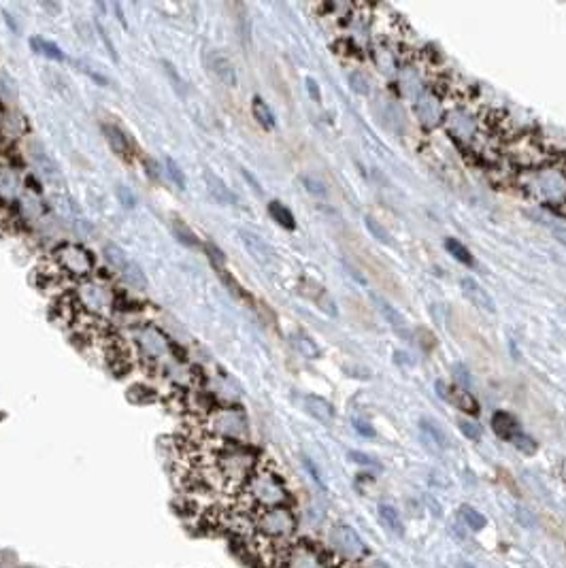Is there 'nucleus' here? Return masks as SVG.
Here are the masks:
<instances>
[{
	"label": "nucleus",
	"instance_id": "1",
	"mask_svg": "<svg viewBox=\"0 0 566 568\" xmlns=\"http://www.w3.org/2000/svg\"><path fill=\"white\" fill-rule=\"evenodd\" d=\"M511 183L528 200L549 209H562L566 206V156L549 154L543 162L515 173Z\"/></svg>",
	"mask_w": 566,
	"mask_h": 568
},
{
	"label": "nucleus",
	"instance_id": "2",
	"mask_svg": "<svg viewBox=\"0 0 566 568\" xmlns=\"http://www.w3.org/2000/svg\"><path fill=\"white\" fill-rule=\"evenodd\" d=\"M243 505L247 511H264L275 507H288L290 502V490L283 481V477L266 464H260L254 475L247 479L245 488L241 490Z\"/></svg>",
	"mask_w": 566,
	"mask_h": 568
},
{
	"label": "nucleus",
	"instance_id": "3",
	"mask_svg": "<svg viewBox=\"0 0 566 568\" xmlns=\"http://www.w3.org/2000/svg\"><path fill=\"white\" fill-rule=\"evenodd\" d=\"M202 432L221 443H247L250 421L239 407H215L202 419Z\"/></svg>",
	"mask_w": 566,
	"mask_h": 568
},
{
	"label": "nucleus",
	"instance_id": "4",
	"mask_svg": "<svg viewBox=\"0 0 566 568\" xmlns=\"http://www.w3.org/2000/svg\"><path fill=\"white\" fill-rule=\"evenodd\" d=\"M296 526V515L290 507H275L254 513V532L260 541H266L271 545L292 538Z\"/></svg>",
	"mask_w": 566,
	"mask_h": 568
},
{
	"label": "nucleus",
	"instance_id": "5",
	"mask_svg": "<svg viewBox=\"0 0 566 568\" xmlns=\"http://www.w3.org/2000/svg\"><path fill=\"white\" fill-rule=\"evenodd\" d=\"M51 264L56 266V271L66 277V279H77V281H85L92 279L96 273V258L92 256V252L83 245L77 243H64L54 252Z\"/></svg>",
	"mask_w": 566,
	"mask_h": 568
},
{
	"label": "nucleus",
	"instance_id": "6",
	"mask_svg": "<svg viewBox=\"0 0 566 568\" xmlns=\"http://www.w3.org/2000/svg\"><path fill=\"white\" fill-rule=\"evenodd\" d=\"M79 304L85 313L94 315V317H100L104 315L106 311L113 309V300H116V290H111V285L98 277H92V279H85L77 292H75Z\"/></svg>",
	"mask_w": 566,
	"mask_h": 568
},
{
	"label": "nucleus",
	"instance_id": "7",
	"mask_svg": "<svg viewBox=\"0 0 566 568\" xmlns=\"http://www.w3.org/2000/svg\"><path fill=\"white\" fill-rule=\"evenodd\" d=\"M328 545L334 553L343 555L347 560H358L367 553L364 541L358 536V532L347 524H334L328 530Z\"/></svg>",
	"mask_w": 566,
	"mask_h": 568
},
{
	"label": "nucleus",
	"instance_id": "8",
	"mask_svg": "<svg viewBox=\"0 0 566 568\" xmlns=\"http://www.w3.org/2000/svg\"><path fill=\"white\" fill-rule=\"evenodd\" d=\"M104 258H106V262L113 268L118 271V275L126 283H130L135 290H145L147 288V277H145L143 268L133 258H128V254L122 247H118V245H104Z\"/></svg>",
	"mask_w": 566,
	"mask_h": 568
},
{
	"label": "nucleus",
	"instance_id": "9",
	"mask_svg": "<svg viewBox=\"0 0 566 568\" xmlns=\"http://www.w3.org/2000/svg\"><path fill=\"white\" fill-rule=\"evenodd\" d=\"M436 394L445 400V402H449V405H454L456 409H460L462 413H467V415H479V402H477V398L471 394V392H467L465 388H460V385H451V383H445V381H436Z\"/></svg>",
	"mask_w": 566,
	"mask_h": 568
},
{
	"label": "nucleus",
	"instance_id": "10",
	"mask_svg": "<svg viewBox=\"0 0 566 568\" xmlns=\"http://www.w3.org/2000/svg\"><path fill=\"white\" fill-rule=\"evenodd\" d=\"M283 566L285 568H328L324 555L307 543L292 545L283 553Z\"/></svg>",
	"mask_w": 566,
	"mask_h": 568
},
{
	"label": "nucleus",
	"instance_id": "11",
	"mask_svg": "<svg viewBox=\"0 0 566 568\" xmlns=\"http://www.w3.org/2000/svg\"><path fill=\"white\" fill-rule=\"evenodd\" d=\"M135 336H137V343L143 350V354L152 360H158L160 356H164L171 350V340L156 326H143L137 330Z\"/></svg>",
	"mask_w": 566,
	"mask_h": 568
},
{
	"label": "nucleus",
	"instance_id": "12",
	"mask_svg": "<svg viewBox=\"0 0 566 568\" xmlns=\"http://www.w3.org/2000/svg\"><path fill=\"white\" fill-rule=\"evenodd\" d=\"M204 64H207L209 73H211L219 83H223L226 87H237V83H239L237 68H235V64L230 62L228 56H223V54L217 51V49H211V51H207V56H204Z\"/></svg>",
	"mask_w": 566,
	"mask_h": 568
},
{
	"label": "nucleus",
	"instance_id": "13",
	"mask_svg": "<svg viewBox=\"0 0 566 568\" xmlns=\"http://www.w3.org/2000/svg\"><path fill=\"white\" fill-rule=\"evenodd\" d=\"M239 237H241V243H243V247L247 249V254H250L258 264H262V266H271V264L275 262V252H273V247H271L260 235L241 228V230H239Z\"/></svg>",
	"mask_w": 566,
	"mask_h": 568
},
{
	"label": "nucleus",
	"instance_id": "14",
	"mask_svg": "<svg viewBox=\"0 0 566 568\" xmlns=\"http://www.w3.org/2000/svg\"><path fill=\"white\" fill-rule=\"evenodd\" d=\"M460 288H462V294L467 296V300L477 307L479 311H486V313H496V304H494V298L481 288V283H477L475 279L471 277H465L460 281Z\"/></svg>",
	"mask_w": 566,
	"mask_h": 568
},
{
	"label": "nucleus",
	"instance_id": "15",
	"mask_svg": "<svg viewBox=\"0 0 566 568\" xmlns=\"http://www.w3.org/2000/svg\"><path fill=\"white\" fill-rule=\"evenodd\" d=\"M102 132H104V139H106V143L111 145L113 152H116L118 156H122L124 160L130 158V149H133L130 139L126 137V132H124L118 124L104 122V124H102Z\"/></svg>",
	"mask_w": 566,
	"mask_h": 568
},
{
	"label": "nucleus",
	"instance_id": "16",
	"mask_svg": "<svg viewBox=\"0 0 566 568\" xmlns=\"http://www.w3.org/2000/svg\"><path fill=\"white\" fill-rule=\"evenodd\" d=\"M492 430H494L496 436H500L503 440H513V438L522 432L519 421H517L511 413H507V411H496V413L492 415Z\"/></svg>",
	"mask_w": 566,
	"mask_h": 568
},
{
	"label": "nucleus",
	"instance_id": "17",
	"mask_svg": "<svg viewBox=\"0 0 566 568\" xmlns=\"http://www.w3.org/2000/svg\"><path fill=\"white\" fill-rule=\"evenodd\" d=\"M204 183H207V190H209V194L219 202V204H237L239 202V198L233 194V190L226 185L217 175H213L211 171H207L204 173Z\"/></svg>",
	"mask_w": 566,
	"mask_h": 568
},
{
	"label": "nucleus",
	"instance_id": "18",
	"mask_svg": "<svg viewBox=\"0 0 566 568\" xmlns=\"http://www.w3.org/2000/svg\"><path fill=\"white\" fill-rule=\"evenodd\" d=\"M375 302H377V307H379L383 319L390 323V328H392L398 336L409 338V323H407V319L396 311V307H392L390 302H386L383 298H377V296H375Z\"/></svg>",
	"mask_w": 566,
	"mask_h": 568
},
{
	"label": "nucleus",
	"instance_id": "19",
	"mask_svg": "<svg viewBox=\"0 0 566 568\" xmlns=\"http://www.w3.org/2000/svg\"><path fill=\"white\" fill-rule=\"evenodd\" d=\"M302 405H304L307 413L313 415L317 421H321V424H332V421H334V407H332L326 398H319V396H304V398H302Z\"/></svg>",
	"mask_w": 566,
	"mask_h": 568
},
{
	"label": "nucleus",
	"instance_id": "20",
	"mask_svg": "<svg viewBox=\"0 0 566 568\" xmlns=\"http://www.w3.org/2000/svg\"><path fill=\"white\" fill-rule=\"evenodd\" d=\"M377 513H379V519H381V524L392 532V534H396V536H405V524H402V519H400V515H398V511L392 507V505H379V509H377Z\"/></svg>",
	"mask_w": 566,
	"mask_h": 568
},
{
	"label": "nucleus",
	"instance_id": "21",
	"mask_svg": "<svg viewBox=\"0 0 566 568\" xmlns=\"http://www.w3.org/2000/svg\"><path fill=\"white\" fill-rule=\"evenodd\" d=\"M269 215L281 226V228H285V230H294V228H296V217H294V213H292L283 202H279V200H271V202H269Z\"/></svg>",
	"mask_w": 566,
	"mask_h": 568
},
{
	"label": "nucleus",
	"instance_id": "22",
	"mask_svg": "<svg viewBox=\"0 0 566 568\" xmlns=\"http://www.w3.org/2000/svg\"><path fill=\"white\" fill-rule=\"evenodd\" d=\"M252 113H254V120L264 128V130H273L275 128V116H273V111H271V106L260 98V96H256L254 100H252Z\"/></svg>",
	"mask_w": 566,
	"mask_h": 568
},
{
	"label": "nucleus",
	"instance_id": "23",
	"mask_svg": "<svg viewBox=\"0 0 566 568\" xmlns=\"http://www.w3.org/2000/svg\"><path fill=\"white\" fill-rule=\"evenodd\" d=\"M419 430H422L424 440H426L430 447H434V449H445V447H447V436L443 434V430H441L434 421L422 419V421H419Z\"/></svg>",
	"mask_w": 566,
	"mask_h": 568
},
{
	"label": "nucleus",
	"instance_id": "24",
	"mask_svg": "<svg viewBox=\"0 0 566 568\" xmlns=\"http://www.w3.org/2000/svg\"><path fill=\"white\" fill-rule=\"evenodd\" d=\"M292 345H294L304 358H311V360L319 358V347H317V343H315V340H313L307 332H302V330H296V332L292 334Z\"/></svg>",
	"mask_w": 566,
	"mask_h": 568
},
{
	"label": "nucleus",
	"instance_id": "25",
	"mask_svg": "<svg viewBox=\"0 0 566 568\" xmlns=\"http://www.w3.org/2000/svg\"><path fill=\"white\" fill-rule=\"evenodd\" d=\"M173 235H175V239L181 243V245H185V247H200V241H198V237L190 230V226L185 223V221H181V219H173Z\"/></svg>",
	"mask_w": 566,
	"mask_h": 568
},
{
	"label": "nucleus",
	"instance_id": "26",
	"mask_svg": "<svg viewBox=\"0 0 566 568\" xmlns=\"http://www.w3.org/2000/svg\"><path fill=\"white\" fill-rule=\"evenodd\" d=\"M445 249L449 252L451 258L458 260V262H462V264H467V266H473V264H475L473 254H471L469 247H465L458 239H445Z\"/></svg>",
	"mask_w": 566,
	"mask_h": 568
},
{
	"label": "nucleus",
	"instance_id": "27",
	"mask_svg": "<svg viewBox=\"0 0 566 568\" xmlns=\"http://www.w3.org/2000/svg\"><path fill=\"white\" fill-rule=\"evenodd\" d=\"M30 47H32L37 54H41V56H45V58H49V60H58V62H62V60H64L62 49H60L56 43L45 41V39H41V37L30 39Z\"/></svg>",
	"mask_w": 566,
	"mask_h": 568
},
{
	"label": "nucleus",
	"instance_id": "28",
	"mask_svg": "<svg viewBox=\"0 0 566 568\" xmlns=\"http://www.w3.org/2000/svg\"><path fill=\"white\" fill-rule=\"evenodd\" d=\"M364 226H367V230L373 235V239H377L383 245H392V235L386 230V226L379 223L373 215H364Z\"/></svg>",
	"mask_w": 566,
	"mask_h": 568
},
{
	"label": "nucleus",
	"instance_id": "29",
	"mask_svg": "<svg viewBox=\"0 0 566 568\" xmlns=\"http://www.w3.org/2000/svg\"><path fill=\"white\" fill-rule=\"evenodd\" d=\"M460 517L465 519V524L471 528V530H475V532H479V530H484L486 528V517L477 511V509H473V507H469V505H465V507H460Z\"/></svg>",
	"mask_w": 566,
	"mask_h": 568
},
{
	"label": "nucleus",
	"instance_id": "30",
	"mask_svg": "<svg viewBox=\"0 0 566 568\" xmlns=\"http://www.w3.org/2000/svg\"><path fill=\"white\" fill-rule=\"evenodd\" d=\"M164 173L168 175V179L179 187V190H185V175H183V171L179 168V164L173 160V158H166L164 160Z\"/></svg>",
	"mask_w": 566,
	"mask_h": 568
},
{
	"label": "nucleus",
	"instance_id": "31",
	"mask_svg": "<svg viewBox=\"0 0 566 568\" xmlns=\"http://www.w3.org/2000/svg\"><path fill=\"white\" fill-rule=\"evenodd\" d=\"M347 79H350V85H352V89L356 92V94H362V96H367L369 94V79L362 75V70H352L350 75H347Z\"/></svg>",
	"mask_w": 566,
	"mask_h": 568
},
{
	"label": "nucleus",
	"instance_id": "32",
	"mask_svg": "<svg viewBox=\"0 0 566 568\" xmlns=\"http://www.w3.org/2000/svg\"><path fill=\"white\" fill-rule=\"evenodd\" d=\"M522 453H526V456H532V453L536 451V440L532 436H528L526 432H519L513 440H511Z\"/></svg>",
	"mask_w": 566,
	"mask_h": 568
},
{
	"label": "nucleus",
	"instance_id": "33",
	"mask_svg": "<svg viewBox=\"0 0 566 568\" xmlns=\"http://www.w3.org/2000/svg\"><path fill=\"white\" fill-rule=\"evenodd\" d=\"M300 181H302V185H304V190L309 192V194H313V196H326V185L319 181V179H315V177H309V175H302L300 177Z\"/></svg>",
	"mask_w": 566,
	"mask_h": 568
},
{
	"label": "nucleus",
	"instance_id": "34",
	"mask_svg": "<svg viewBox=\"0 0 566 568\" xmlns=\"http://www.w3.org/2000/svg\"><path fill=\"white\" fill-rule=\"evenodd\" d=\"M16 94H18L16 81L9 75L0 73V98H13Z\"/></svg>",
	"mask_w": 566,
	"mask_h": 568
},
{
	"label": "nucleus",
	"instance_id": "35",
	"mask_svg": "<svg viewBox=\"0 0 566 568\" xmlns=\"http://www.w3.org/2000/svg\"><path fill=\"white\" fill-rule=\"evenodd\" d=\"M162 66H164V73L168 75V79L173 81V87H175L179 94H183V92H185V81H183L181 75L175 70V66H173L171 62H162Z\"/></svg>",
	"mask_w": 566,
	"mask_h": 568
},
{
	"label": "nucleus",
	"instance_id": "36",
	"mask_svg": "<svg viewBox=\"0 0 566 568\" xmlns=\"http://www.w3.org/2000/svg\"><path fill=\"white\" fill-rule=\"evenodd\" d=\"M458 426H460L462 434H465V436H469L471 440H479V438H481V430H479V426H475L473 421L460 419V421H458Z\"/></svg>",
	"mask_w": 566,
	"mask_h": 568
},
{
	"label": "nucleus",
	"instance_id": "37",
	"mask_svg": "<svg viewBox=\"0 0 566 568\" xmlns=\"http://www.w3.org/2000/svg\"><path fill=\"white\" fill-rule=\"evenodd\" d=\"M350 458H352V462H356L360 467H371V469H377L379 467L371 456H367V453H360V451H350Z\"/></svg>",
	"mask_w": 566,
	"mask_h": 568
},
{
	"label": "nucleus",
	"instance_id": "38",
	"mask_svg": "<svg viewBox=\"0 0 566 568\" xmlns=\"http://www.w3.org/2000/svg\"><path fill=\"white\" fill-rule=\"evenodd\" d=\"M354 428H356V432H358V434H362V436H369V438H373V436H375V428H373L369 421L354 419Z\"/></svg>",
	"mask_w": 566,
	"mask_h": 568
},
{
	"label": "nucleus",
	"instance_id": "39",
	"mask_svg": "<svg viewBox=\"0 0 566 568\" xmlns=\"http://www.w3.org/2000/svg\"><path fill=\"white\" fill-rule=\"evenodd\" d=\"M551 235L558 243L566 245V223H551Z\"/></svg>",
	"mask_w": 566,
	"mask_h": 568
},
{
	"label": "nucleus",
	"instance_id": "40",
	"mask_svg": "<svg viewBox=\"0 0 566 568\" xmlns=\"http://www.w3.org/2000/svg\"><path fill=\"white\" fill-rule=\"evenodd\" d=\"M118 196L122 198V202H124L128 209H133V206L137 204V198H135V196H130L126 187H118Z\"/></svg>",
	"mask_w": 566,
	"mask_h": 568
},
{
	"label": "nucleus",
	"instance_id": "41",
	"mask_svg": "<svg viewBox=\"0 0 566 568\" xmlns=\"http://www.w3.org/2000/svg\"><path fill=\"white\" fill-rule=\"evenodd\" d=\"M98 35H100V39L104 41V45H106V49H109V54H111V58H113V60H118L116 49H113V43L109 41V37H106V32H104V28H102V26H98Z\"/></svg>",
	"mask_w": 566,
	"mask_h": 568
},
{
	"label": "nucleus",
	"instance_id": "42",
	"mask_svg": "<svg viewBox=\"0 0 566 568\" xmlns=\"http://www.w3.org/2000/svg\"><path fill=\"white\" fill-rule=\"evenodd\" d=\"M307 87H309V94L313 96V100H315V102H319V100H321V96H319L317 83H315L313 79H307Z\"/></svg>",
	"mask_w": 566,
	"mask_h": 568
},
{
	"label": "nucleus",
	"instance_id": "43",
	"mask_svg": "<svg viewBox=\"0 0 566 568\" xmlns=\"http://www.w3.org/2000/svg\"><path fill=\"white\" fill-rule=\"evenodd\" d=\"M304 467H307V471H309V473L313 475V479H315V481H317V483L321 486V477H319V473H317V469L313 467V462H311L309 458H304Z\"/></svg>",
	"mask_w": 566,
	"mask_h": 568
},
{
	"label": "nucleus",
	"instance_id": "44",
	"mask_svg": "<svg viewBox=\"0 0 566 568\" xmlns=\"http://www.w3.org/2000/svg\"><path fill=\"white\" fill-rule=\"evenodd\" d=\"M364 568H390V566L383 560H371V562L364 564Z\"/></svg>",
	"mask_w": 566,
	"mask_h": 568
},
{
	"label": "nucleus",
	"instance_id": "45",
	"mask_svg": "<svg viewBox=\"0 0 566 568\" xmlns=\"http://www.w3.org/2000/svg\"><path fill=\"white\" fill-rule=\"evenodd\" d=\"M462 568H473L471 564H462Z\"/></svg>",
	"mask_w": 566,
	"mask_h": 568
}]
</instances>
